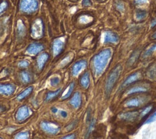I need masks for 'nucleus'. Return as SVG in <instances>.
Wrapping results in <instances>:
<instances>
[{"mask_svg": "<svg viewBox=\"0 0 156 139\" xmlns=\"http://www.w3.org/2000/svg\"><path fill=\"white\" fill-rule=\"evenodd\" d=\"M80 22L82 23H88L90 22V18L87 16H83L80 18Z\"/></svg>", "mask_w": 156, "mask_h": 139, "instance_id": "32", "label": "nucleus"}, {"mask_svg": "<svg viewBox=\"0 0 156 139\" xmlns=\"http://www.w3.org/2000/svg\"><path fill=\"white\" fill-rule=\"evenodd\" d=\"M148 0H135V3L137 4H143L147 2Z\"/></svg>", "mask_w": 156, "mask_h": 139, "instance_id": "37", "label": "nucleus"}, {"mask_svg": "<svg viewBox=\"0 0 156 139\" xmlns=\"http://www.w3.org/2000/svg\"><path fill=\"white\" fill-rule=\"evenodd\" d=\"M40 126H41L42 129L46 133L51 134H56L59 133L60 130L59 127L57 124L47 121H42Z\"/></svg>", "mask_w": 156, "mask_h": 139, "instance_id": "5", "label": "nucleus"}, {"mask_svg": "<svg viewBox=\"0 0 156 139\" xmlns=\"http://www.w3.org/2000/svg\"><path fill=\"white\" fill-rule=\"evenodd\" d=\"M155 26H156V17L152 21L151 24V27H154Z\"/></svg>", "mask_w": 156, "mask_h": 139, "instance_id": "39", "label": "nucleus"}, {"mask_svg": "<svg viewBox=\"0 0 156 139\" xmlns=\"http://www.w3.org/2000/svg\"><path fill=\"white\" fill-rule=\"evenodd\" d=\"M121 71L122 67L120 65H118L113 70L108 76L106 84V93L107 95H109L112 92L114 85L120 77Z\"/></svg>", "mask_w": 156, "mask_h": 139, "instance_id": "2", "label": "nucleus"}, {"mask_svg": "<svg viewBox=\"0 0 156 139\" xmlns=\"http://www.w3.org/2000/svg\"><path fill=\"white\" fill-rule=\"evenodd\" d=\"M137 58V54L136 53H134L132 55V57L130 58V59L129 60V64L130 65H132L135 62V60H136Z\"/></svg>", "mask_w": 156, "mask_h": 139, "instance_id": "34", "label": "nucleus"}, {"mask_svg": "<svg viewBox=\"0 0 156 139\" xmlns=\"http://www.w3.org/2000/svg\"><path fill=\"white\" fill-rule=\"evenodd\" d=\"M38 6L37 0H21L20 8L25 13H32L37 9Z\"/></svg>", "mask_w": 156, "mask_h": 139, "instance_id": "3", "label": "nucleus"}, {"mask_svg": "<svg viewBox=\"0 0 156 139\" xmlns=\"http://www.w3.org/2000/svg\"><path fill=\"white\" fill-rule=\"evenodd\" d=\"M153 109V106H148L147 107H146L145 109H143L142 110V111L140 113V116L141 117H144L146 115H147L149 112H150V111L152 110Z\"/></svg>", "mask_w": 156, "mask_h": 139, "instance_id": "27", "label": "nucleus"}, {"mask_svg": "<svg viewBox=\"0 0 156 139\" xmlns=\"http://www.w3.org/2000/svg\"><path fill=\"white\" fill-rule=\"evenodd\" d=\"M51 110H52V112H54V113H56V112H57L58 109H57V108H56V107H53V108H52Z\"/></svg>", "mask_w": 156, "mask_h": 139, "instance_id": "40", "label": "nucleus"}, {"mask_svg": "<svg viewBox=\"0 0 156 139\" xmlns=\"http://www.w3.org/2000/svg\"><path fill=\"white\" fill-rule=\"evenodd\" d=\"M155 120H156V112H154L153 115H151V116L148 118L144 124H150L151 123L154 122Z\"/></svg>", "mask_w": 156, "mask_h": 139, "instance_id": "29", "label": "nucleus"}, {"mask_svg": "<svg viewBox=\"0 0 156 139\" xmlns=\"http://www.w3.org/2000/svg\"><path fill=\"white\" fill-rule=\"evenodd\" d=\"M64 46V42L63 39L59 38L56 39L54 41L52 45V50L54 55H55V56L59 55L61 53V51H62Z\"/></svg>", "mask_w": 156, "mask_h": 139, "instance_id": "7", "label": "nucleus"}, {"mask_svg": "<svg viewBox=\"0 0 156 139\" xmlns=\"http://www.w3.org/2000/svg\"><path fill=\"white\" fill-rule=\"evenodd\" d=\"M71 60V55H68L66 58H65L60 63V67H64L67 64H69Z\"/></svg>", "mask_w": 156, "mask_h": 139, "instance_id": "30", "label": "nucleus"}, {"mask_svg": "<svg viewBox=\"0 0 156 139\" xmlns=\"http://www.w3.org/2000/svg\"><path fill=\"white\" fill-rule=\"evenodd\" d=\"M43 49V46L42 44H32L30 45L27 48V52L31 55H36L42 51Z\"/></svg>", "mask_w": 156, "mask_h": 139, "instance_id": "10", "label": "nucleus"}, {"mask_svg": "<svg viewBox=\"0 0 156 139\" xmlns=\"http://www.w3.org/2000/svg\"><path fill=\"white\" fill-rule=\"evenodd\" d=\"M30 115V110L26 106L20 107L16 114V119L19 121H22L26 120Z\"/></svg>", "mask_w": 156, "mask_h": 139, "instance_id": "6", "label": "nucleus"}, {"mask_svg": "<svg viewBox=\"0 0 156 139\" xmlns=\"http://www.w3.org/2000/svg\"><path fill=\"white\" fill-rule=\"evenodd\" d=\"M60 82V78L57 76L53 77L50 79V84L51 86H56L58 85Z\"/></svg>", "mask_w": 156, "mask_h": 139, "instance_id": "28", "label": "nucleus"}, {"mask_svg": "<svg viewBox=\"0 0 156 139\" xmlns=\"http://www.w3.org/2000/svg\"><path fill=\"white\" fill-rule=\"evenodd\" d=\"M0 139H3L1 137H0Z\"/></svg>", "mask_w": 156, "mask_h": 139, "instance_id": "42", "label": "nucleus"}, {"mask_svg": "<svg viewBox=\"0 0 156 139\" xmlns=\"http://www.w3.org/2000/svg\"><path fill=\"white\" fill-rule=\"evenodd\" d=\"M119 40V37L117 34L114 32L108 31L105 33L104 38V44H115L117 43Z\"/></svg>", "mask_w": 156, "mask_h": 139, "instance_id": "8", "label": "nucleus"}, {"mask_svg": "<svg viewBox=\"0 0 156 139\" xmlns=\"http://www.w3.org/2000/svg\"><path fill=\"white\" fill-rule=\"evenodd\" d=\"M49 58V55L47 53H43L37 59V65L40 70L42 69L46 62L48 60Z\"/></svg>", "mask_w": 156, "mask_h": 139, "instance_id": "14", "label": "nucleus"}, {"mask_svg": "<svg viewBox=\"0 0 156 139\" xmlns=\"http://www.w3.org/2000/svg\"><path fill=\"white\" fill-rule=\"evenodd\" d=\"M60 90H61L60 89H59L55 92H50L48 93V94H47L46 97V101H50V100H52V99H54V98H56V97L57 96L59 95V94L60 93Z\"/></svg>", "mask_w": 156, "mask_h": 139, "instance_id": "21", "label": "nucleus"}, {"mask_svg": "<svg viewBox=\"0 0 156 139\" xmlns=\"http://www.w3.org/2000/svg\"><path fill=\"white\" fill-rule=\"evenodd\" d=\"M147 15V12L144 10H138L136 12V18L137 19L140 20L144 19Z\"/></svg>", "mask_w": 156, "mask_h": 139, "instance_id": "22", "label": "nucleus"}, {"mask_svg": "<svg viewBox=\"0 0 156 139\" xmlns=\"http://www.w3.org/2000/svg\"><path fill=\"white\" fill-rule=\"evenodd\" d=\"M75 135L74 134H70V135H66L65 137H64V138H62V139H75Z\"/></svg>", "mask_w": 156, "mask_h": 139, "instance_id": "36", "label": "nucleus"}, {"mask_svg": "<svg viewBox=\"0 0 156 139\" xmlns=\"http://www.w3.org/2000/svg\"><path fill=\"white\" fill-rule=\"evenodd\" d=\"M140 101L138 98H132L131 100H128L125 103V106L127 107H138L140 104Z\"/></svg>", "mask_w": 156, "mask_h": 139, "instance_id": "17", "label": "nucleus"}, {"mask_svg": "<svg viewBox=\"0 0 156 139\" xmlns=\"http://www.w3.org/2000/svg\"><path fill=\"white\" fill-rule=\"evenodd\" d=\"M43 32V26L42 21L40 19H37L33 23L31 27V35L34 38L39 39L42 37Z\"/></svg>", "mask_w": 156, "mask_h": 139, "instance_id": "4", "label": "nucleus"}, {"mask_svg": "<svg viewBox=\"0 0 156 139\" xmlns=\"http://www.w3.org/2000/svg\"><path fill=\"white\" fill-rule=\"evenodd\" d=\"M21 78L22 80L25 83H28L31 81V76L26 72H23L21 73Z\"/></svg>", "mask_w": 156, "mask_h": 139, "instance_id": "23", "label": "nucleus"}, {"mask_svg": "<svg viewBox=\"0 0 156 139\" xmlns=\"http://www.w3.org/2000/svg\"><path fill=\"white\" fill-rule=\"evenodd\" d=\"M82 4L84 6H90L92 4V3L90 0H83Z\"/></svg>", "mask_w": 156, "mask_h": 139, "instance_id": "35", "label": "nucleus"}, {"mask_svg": "<svg viewBox=\"0 0 156 139\" xmlns=\"http://www.w3.org/2000/svg\"><path fill=\"white\" fill-rule=\"evenodd\" d=\"M60 114L63 118H66L67 117V112L65 110H61L60 111Z\"/></svg>", "mask_w": 156, "mask_h": 139, "instance_id": "38", "label": "nucleus"}, {"mask_svg": "<svg viewBox=\"0 0 156 139\" xmlns=\"http://www.w3.org/2000/svg\"><path fill=\"white\" fill-rule=\"evenodd\" d=\"M112 55V51L109 48L103 50L97 54L93 58V67L97 76L102 74L105 70L108 60Z\"/></svg>", "mask_w": 156, "mask_h": 139, "instance_id": "1", "label": "nucleus"}, {"mask_svg": "<svg viewBox=\"0 0 156 139\" xmlns=\"http://www.w3.org/2000/svg\"><path fill=\"white\" fill-rule=\"evenodd\" d=\"M33 90V87H29L28 88H27L26 89H25L24 91H23L21 93H20L18 95V96H17V100H22L24 98H25L26 96H28V95H29Z\"/></svg>", "mask_w": 156, "mask_h": 139, "instance_id": "18", "label": "nucleus"}, {"mask_svg": "<svg viewBox=\"0 0 156 139\" xmlns=\"http://www.w3.org/2000/svg\"><path fill=\"white\" fill-rule=\"evenodd\" d=\"M147 90V89L143 87V86H137V87H135L132 88H131L129 91L127 92V95H131L133 93H139V92H145Z\"/></svg>", "mask_w": 156, "mask_h": 139, "instance_id": "19", "label": "nucleus"}, {"mask_svg": "<svg viewBox=\"0 0 156 139\" xmlns=\"http://www.w3.org/2000/svg\"><path fill=\"white\" fill-rule=\"evenodd\" d=\"M24 26L23 24V23L21 22V21H19L18 23V33L20 35H23L24 34Z\"/></svg>", "mask_w": 156, "mask_h": 139, "instance_id": "26", "label": "nucleus"}, {"mask_svg": "<svg viewBox=\"0 0 156 139\" xmlns=\"http://www.w3.org/2000/svg\"><path fill=\"white\" fill-rule=\"evenodd\" d=\"M87 66V62L85 60H80L74 64L72 68V74L73 76H76L79 73L84 69Z\"/></svg>", "mask_w": 156, "mask_h": 139, "instance_id": "9", "label": "nucleus"}, {"mask_svg": "<svg viewBox=\"0 0 156 139\" xmlns=\"http://www.w3.org/2000/svg\"><path fill=\"white\" fill-rule=\"evenodd\" d=\"M152 37L153 38H154V39H156V32L153 35V36H152Z\"/></svg>", "mask_w": 156, "mask_h": 139, "instance_id": "41", "label": "nucleus"}, {"mask_svg": "<svg viewBox=\"0 0 156 139\" xmlns=\"http://www.w3.org/2000/svg\"><path fill=\"white\" fill-rule=\"evenodd\" d=\"M80 84L84 88H87L90 85V76L88 72L85 73L80 78Z\"/></svg>", "mask_w": 156, "mask_h": 139, "instance_id": "16", "label": "nucleus"}, {"mask_svg": "<svg viewBox=\"0 0 156 139\" xmlns=\"http://www.w3.org/2000/svg\"><path fill=\"white\" fill-rule=\"evenodd\" d=\"M74 84L73 82L71 83V84L69 85V87L67 88V90H66V92H65L62 96V100H65V99H66L69 98V97L70 96L72 92H73V90L74 89Z\"/></svg>", "mask_w": 156, "mask_h": 139, "instance_id": "20", "label": "nucleus"}, {"mask_svg": "<svg viewBox=\"0 0 156 139\" xmlns=\"http://www.w3.org/2000/svg\"><path fill=\"white\" fill-rule=\"evenodd\" d=\"M155 51H156V44L153 45L150 48H149V49L145 53L144 56L145 57L150 56L151 55H152Z\"/></svg>", "mask_w": 156, "mask_h": 139, "instance_id": "25", "label": "nucleus"}, {"mask_svg": "<svg viewBox=\"0 0 156 139\" xmlns=\"http://www.w3.org/2000/svg\"><path fill=\"white\" fill-rule=\"evenodd\" d=\"M139 116V113L135 111H133V112H127L122 113L119 115L120 119L127 120V121H132L135 119H136L137 117Z\"/></svg>", "mask_w": 156, "mask_h": 139, "instance_id": "12", "label": "nucleus"}, {"mask_svg": "<svg viewBox=\"0 0 156 139\" xmlns=\"http://www.w3.org/2000/svg\"><path fill=\"white\" fill-rule=\"evenodd\" d=\"M81 102H82V99H81L80 94L79 92H76L70 100V104L75 109H78L81 105Z\"/></svg>", "mask_w": 156, "mask_h": 139, "instance_id": "13", "label": "nucleus"}, {"mask_svg": "<svg viewBox=\"0 0 156 139\" xmlns=\"http://www.w3.org/2000/svg\"><path fill=\"white\" fill-rule=\"evenodd\" d=\"M29 63L28 61H26V60H23V61H21L19 62L18 64V66L20 67H22V68H25V67H27L28 65H29Z\"/></svg>", "mask_w": 156, "mask_h": 139, "instance_id": "33", "label": "nucleus"}, {"mask_svg": "<svg viewBox=\"0 0 156 139\" xmlns=\"http://www.w3.org/2000/svg\"><path fill=\"white\" fill-rule=\"evenodd\" d=\"M140 78V74L138 72H135L131 74L130 76H129L125 80L123 86H126L129 84H131L132 83L134 82L135 81H137Z\"/></svg>", "mask_w": 156, "mask_h": 139, "instance_id": "15", "label": "nucleus"}, {"mask_svg": "<svg viewBox=\"0 0 156 139\" xmlns=\"http://www.w3.org/2000/svg\"><path fill=\"white\" fill-rule=\"evenodd\" d=\"M7 8H8V3L6 1H3L1 3H0V15L6 10Z\"/></svg>", "mask_w": 156, "mask_h": 139, "instance_id": "31", "label": "nucleus"}, {"mask_svg": "<svg viewBox=\"0 0 156 139\" xmlns=\"http://www.w3.org/2000/svg\"><path fill=\"white\" fill-rule=\"evenodd\" d=\"M15 90V87L11 84H0V94L10 95Z\"/></svg>", "mask_w": 156, "mask_h": 139, "instance_id": "11", "label": "nucleus"}, {"mask_svg": "<svg viewBox=\"0 0 156 139\" xmlns=\"http://www.w3.org/2000/svg\"><path fill=\"white\" fill-rule=\"evenodd\" d=\"M29 138V133L27 131L21 132L18 133L15 137V139H28Z\"/></svg>", "mask_w": 156, "mask_h": 139, "instance_id": "24", "label": "nucleus"}]
</instances>
